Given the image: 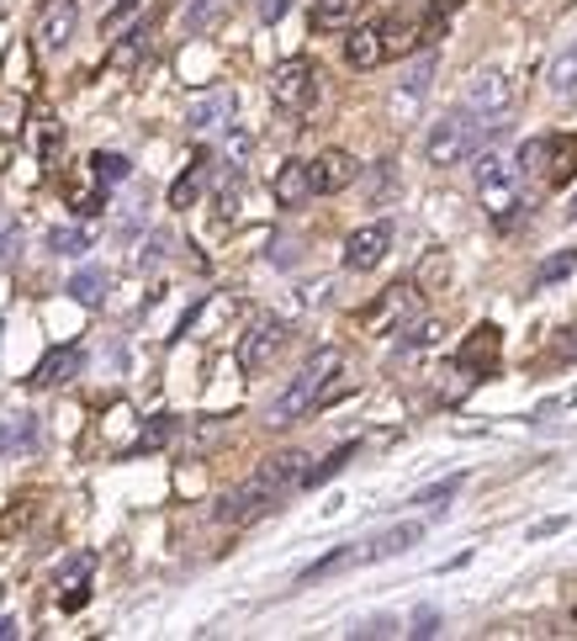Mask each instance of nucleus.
I'll return each instance as SVG.
<instances>
[{"mask_svg":"<svg viewBox=\"0 0 577 641\" xmlns=\"http://www.w3.org/2000/svg\"><path fill=\"white\" fill-rule=\"evenodd\" d=\"M339 350H318V356H307V367L281 387V397L271 403V425L281 429V425H297L307 408H318L324 403V393H329V382L339 376Z\"/></svg>","mask_w":577,"mask_h":641,"instance_id":"1","label":"nucleus"},{"mask_svg":"<svg viewBox=\"0 0 577 641\" xmlns=\"http://www.w3.org/2000/svg\"><path fill=\"white\" fill-rule=\"evenodd\" d=\"M472 181H477V202L483 213L498 223V228H514V217L524 213V191H519V170L504 159V154H477L472 165Z\"/></svg>","mask_w":577,"mask_h":641,"instance_id":"2","label":"nucleus"},{"mask_svg":"<svg viewBox=\"0 0 577 641\" xmlns=\"http://www.w3.org/2000/svg\"><path fill=\"white\" fill-rule=\"evenodd\" d=\"M504 123H472V112H451V117H440V123L429 127L425 138V154L429 165H461V159H472L477 154V144H483L487 133H498Z\"/></svg>","mask_w":577,"mask_h":641,"instance_id":"3","label":"nucleus"},{"mask_svg":"<svg viewBox=\"0 0 577 641\" xmlns=\"http://www.w3.org/2000/svg\"><path fill=\"white\" fill-rule=\"evenodd\" d=\"M271 95H275V106H286V112H307L313 95H318V64L313 59L275 64L271 69Z\"/></svg>","mask_w":577,"mask_h":641,"instance_id":"4","label":"nucleus"},{"mask_svg":"<svg viewBox=\"0 0 577 641\" xmlns=\"http://www.w3.org/2000/svg\"><path fill=\"white\" fill-rule=\"evenodd\" d=\"M275 504H281V493L254 472L249 483H239L234 493H223V498H217V519H223V525H244V519L265 515V509H275Z\"/></svg>","mask_w":577,"mask_h":641,"instance_id":"5","label":"nucleus"},{"mask_svg":"<svg viewBox=\"0 0 577 641\" xmlns=\"http://www.w3.org/2000/svg\"><path fill=\"white\" fill-rule=\"evenodd\" d=\"M414 297H419V286H414V281H397V286H387L376 303L365 307L361 324L371 335H397V329L408 324V313H414Z\"/></svg>","mask_w":577,"mask_h":641,"instance_id":"6","label":"nucleus"},{"mask_svg":"<svg viewBox=\"0 0 577 641\" xmlns=\"http://www.w3.org/2000/svg\"><path fill=\"white\" fill-rule=\"evenodd\" d=\"M281 345H286V324H281V318H254L239 339V367L244 371H265Z\"/></svg>","mask_w":577,"mask_h":641,"instance_id":"7","label":"nucleus"},{"mask_svg":"<svg viewBox=\"0 0 577 641\" xmlns=\"http://www.w3.org/2000/svg\"><path fill=\"white\" fill-rule=\"evenodd\" d=\"M393 249V228L387 223H365L344 239V271H376Z\"/></svg>","mask_w":577,"mask_h":641,"instance_id":"8","label":"nucleus"},{"mask_svg":"<svg viewBox=\"0 0 577 641\" xmlns=\"http://www.w3.org/2000/svg\"><path fill=\"white\" fill-rule=\"evenodd\" d=\"M509 101H514V86H509V75H498V69H477V75L466 80V112H477V117L509 112Z\"/></svg>","mask_w":577,"mask_h":641,"instance_id":"9","label":"nucleus"},{"mask_svg":"<svg viewBox=\"0 0 577 641\" xmlns=\"http://www.w3.org/2000/svg\"><path fill=\"white\" fill-rule=\"evenodd\" d=\"M355 176H361V165H355V154H344V149H324L318 159H307L313 196H335V191H344Z\"/></svg>","mask_w":577,"mask_h":641,"instance_id":"10","label":"nucleus"},{"mask_svg":"<svg viewBox=\"0 0 577 641\" xmlns=\"http://www.w3.org/2000/svg\"><path fill=\"white\" fill-rule=\"evenodd\" d=\"M80 27V5L75 0H48V11H43V22H37V48L43 54H64L69 48V37Z\"/></svg>","mask_w":577,"mask_h":641,"instance_id":"11","label":"nucleus"},{"mask_svg":"<svg viewBox=\"0 0 577 641\" xmlns=\"http://www.w3.org/2000/svg\"><path fill=\"white\" fill-rule=\"evenodd\" d=\"M445 16H434V22H414V16H393V22H376L382 27V54L387 59H403V54H414L419 43H429L434 32H440Z\"/></svg>","mask_w":577,"mask_h":641,"instance_id":"12","label":"nucleus"},{"mask_svg":"<svg viewBox=\"0 0 577 641\" xmlns=\"http://www.w3.org/2000/svg\"><path fill=\"white\" fill-rule=\"evenodd\" d=\"M419 541H425V525H419V519H403V525H393V530H382L376 541H365L361 562H387V556H403V551H414Z\"/></svg>","mask_w":577,"mask_h":641,"instance_id":"13","label":"nucleus"},{"mask_svg":"<svg viewBox=\"0 0 577 641\" xmlns=\"http://www.w3.org/2000/svg\"><path fill=\"white\" fill-rule=\"evenodd\" d=\"M80 350L75 345H59V350H48L43 361H37V371H32V387H64L69 376H80Z\"/></svg>","mask_w":577,"mask_h":641,"instance_id":"14","label":"nucleus"},{"mask_svg":"<svg viewBox=\"0 0 577 641\" xmlns=\"http://www.w3.org/2000/svg\"><path fill=\"white\" fill-rule=\"evenodd\" d=\"M498 345H504V339H498V329H493V324H477V329H472V339H466V345H461V371H493L498 367Z\"/></svg>","mask_w":577,"mask_h":641,"instance_id":"15","label":"nucleus"},{"mask_svg":"<svg viewBox=\"0 0 577 641\" xmlns=\"http://www.w3.org/2000/svg\"><path fill=\"white\" fill-rule=\"evenodd\" d=\"M260 477H265V483H271V488L281 493V498H286L292 488H303V477H307V457H303V451H281V457H271L265 466H260Z\"/></svg>","mask_w":577,"mask_h":641,"instance_id":"16","label":"nucleus"},{"mask_svg":"<svg viewBox=\"0 0 577 641\" xmlns=\"http://www.w3.org/2000/svg\"><path fill=\"white\" fill-rule=\"evenodd\" d=\"M91 573H95V556H75V562L59 573V605L64 610H80V605L91 599Z\"/></svg>","mask_w":577,"mask_h":641,"instance_id":"17","label":"nucleus"},{"mask_svg":"<svg viewBox=\"0 0 577 641\" xmlns=\"http://www.w3.org/2000/svg\"><path fill=\"white\" fill-rule=\"evenodd\" d=\"M307 196H313V181H307V159H286V165L275 170V202H281V207H303Z\"/></svg>","mask_w":577,"mask_h":641,"instance_id":"18","label":"nucleus"},{"mask_svg":"<svg viewBox=\"0 0 577 641\" xmlns=\"http://www.w3.org/2000/svg\"><path fill=\"white\" fill-rule=\"evenodd\" d=\"M37 446V419L32 414H5L0 419V457H27Z\"/></svg>","mask_w":577,"mask_h":641,"instance_id":"19","label":"nucleus"},{"mask_svg":"<svg viewBox=\"0 0 577 641\" xmlns=\"http://www.w3.org/2000/svg\"><path fill=\"white\" fill-rule=\"evenodd\" d=\"M382 59H387L382 54V27H355L344 37V64L350 69H376Z\"/></svg>","mask_w":577,"mask_h":641,"instance_id":"20","label":"nucleus"},{"mask_svg":"<svg viewBox=\"0 0 577 641\" xmlns=\"http://www.w3.org/2000/svg\"><path fill=\"white\" fill-rule=\"evenodd\" d=\"M234 117V91H207L191 101V112H185V123L191 127H223Z\"/></svg>","mask_w":577,"mask_h":641,"instance_id":"21","label":"nucleus"},{"mask_svg":"<svg viewBox=\"0 0 577 641\" xmlns=\"http://www.w3.org/2000/svg\"><path fill=\"white\" fill-rule=\"evenodd\" d=\"M365 11V0H313V32H344Z\"/></svg>","mask_w":577,"mask_h":641,"instance_id":"22","label":"nucleus"},{"mask_svg":"<svg viewBox=\"0 0 577 641\" xmlns=\"http://www.w3.org/2000/svg\"><path fill=\"white\" fill-rule=\"evenodd\" d=\"M541 176H546V185H567V181H573V176H577V138H573V144H567V138H551Z\"/></svg>","mask_w":577,"mask_h":641,"instance_id":"23","label":"nucleus"},{"mask_svg":"<svg viewBox=\"0 0 577 641\" xmlns=\"http://www.w3.org/2000/svg\"><path fill=\"white\" fill-rule=\"evenodd\" d=\"M207 176H213V159H207V154H196V159L185 165V176H181V181L170 185V207H191V202L202 196Z\"/></svg>","mask_w":577,"mask_h":641,"instance_id":"24","label":"nucleus"},{"mask_svg":"<svg viewBox=\"0 0 577 641\" xmlns=\"http://www.w3.org/2000/svg\"><path fill=\"white\" fill-rule=\"evenodd\" d=\"M228 16V0H185L181 5V27L185 32H213Z\"/></svg>","mask_w":577,"mask_h":641,"instance_id":"25","label":"nucleus"},{"mask_svg":"<svg viewBox=\"0 0 577 641\" xmlns=\"http://www.w3.org/2000/svg\"><path fill=\"white\" fill-rule=\"evenodd\" d=\"M361 562V547H335L329 556H318L313 567H303V583H318V578H335L344 567H355Z\"/></svg>","mask_w":577,"mask_h":641,"instance_id":"26","label":"nucleus"},{"mask_svg":"<svg viewBox=\"0 0 577 641\" xmlns=\"http://www.w3.org/2000/svg\"><path fill=\"white\" fill-rule=\"evenodd\" d=\"M403 335V350H434L440 339H445V324L440 318H419V324H408V329H397Z\"/></svg>","mask_w":577,"mask_h":641,"instance_id":"27","label":"nucleus"},{"mask_svg":"<svg viewBox=\"0 0 577 641\" xmlns=\"http://www.w3.org/2000/svg\"><path fill=\"white\" fill-rule=\"evenodd\" d=\"M350 457H355V446H335V451H329V457L318 461V466H307L303 488H318V483H329L335 472H344V466H350Z\"/></svg>","mask_w":577,"mask_h":641,"instance_id":"28","label":"nucleus"},{"mask_svg":"<svg viewBox=\"0 0 577 641\" xmlns=\"http://www.w3.org/2000/svg\"><path fill=\"white\" fill-rule=\"evenodd\" d=\"M69 292H75V303H86V307H101V297H106V271H80L75 281H69Z\"/></svg>","mask_w":577,"mask_h":641,"instance_id":"29","label":"nucleus"},{"mask_svg":"<svg viewBox=\"0 0 577 641\" xmlns=\"http://www.w3.org/2000/svg\"><path fill=\"white\" fill-rule=\"evenodd\" d=\"M32 515H37V498H16V504L0 515V541H16V536L32 525Z\"/></svg>","mask_w":577,"mask_h":641,"instance_id":"30","label":"nucleus"},{"mask_svg":"<svg viewBox=\"0 0 577 641\" xmlns=\"http://www.w3.org/2000/svg\"><path fill=\"white\" fill-rule=\"evenodd\" d=\"M551 91L577 95V48H567V54H556V59H551Z\"/></svg>","mask_w":577,"mask_h":641,"instance_id":"31","label":"nucleus"},{"mask_svg":"<svg viewBox=\"0 0 577 641\" xmlns=\"http://www.w3.org/2000/svg\"><path fill=\"white\" fill-rule=\"evenodd\" d=\"M91 176L101 185H117V181H127V176H133V165H127V159H122V154H91Z\"/></svg>","mask_w":577,"mask_h":641,"instance_id":"32","label":"nucleus"},{"mask_svg":"<svg viewBox=\"0 0 577 641\" xmlns=\"http://www.w3.org/2000/svg\"><path fill=\"white\" fill-rule=\"evenodd\" d=\"M37 159L43 165H59V154H64V127L54 123V117H37Z\"/></svg>","mask_w":577,"mask_h":641,"instance_id":"33","label":"nucleus"},{"mask_svg":"<svg viewBox=\"0 0 577 641\" xmlns=\"http://www.w3.org/2000/svg\"><path fill=\"white\" fill-rule=\"evenodd\" d=\"M451 275V260H445V249H429L425 260H419V275H414V286L425 292V286H440Z\"/></svg>","mask_w":577,"mask_h":641,"instance_id":"34","label":"nucleus"},{"mask_svg":"<svg viewBox=\"0 0 577 641\" xmlns=\"http://www.w3.org/2000/svg\"><path fill=\"white\" fill-rule=\"evenodd\" d=\"M48 249H54V255H86V249H91V234H86V228H54V234H48Z\"/></svg>","mask_w":577,"mask_h":641,"instance_id":"35","label":"nucleus"},{"mask_svg":"<svg viewBox=\"0 0 577 641\" xmlns=\"http://www.w3.org/2000/svg\"><path fill=\"white\" fill-rule=\"evenodd\" d=\"M170 435H176V419H170V414H159V419H154V425H144V435L133 440V451H159Z\"/></svg>","mask_w":577,"mask_h":641,"instance_id":"36","label":"nucleus"},{"mask_svg":"<svg viewBox=\"0 0 577 641\" xmlns=\"http://www.w3.org/2000/svg\"><path fill=\"white\" fill-rule=\"evenodd\" d=\"M546 144L551 138H524V144H519V159H514L519 176H535V170L546 165Z\"/></svg>","mask_w":577,"mask_h":641,"instance_id":"37","label":"nucleus"},{"mask_svg":"<svg viewBox=\"0 0 577 641\" xmlns=\"http://www.w3.org/2000/svg\"><path fill=\"white\" fill-rule=\"evenodd\" d=\"M577 271V249H562L556 260H546L541 271H535V286H551V281H562V275Z\"/></svg>","mask_w":577,"mask_h":641,"instance_id":"38","label":"nucleus"},{"mask_svg":"<svg viewBox=\"0 0 577 641\" xmlns=\"http://www.w3.org/2000/svg\"><path fill=\"white\" fill-rule=\"evenodd\" d=\"M144 37H149V27H133L127 37L117 43V54H112V69H127V64H138V54H144Z\"/></svg>","mask_w":577,"mask_h":641,"instance_id":"39","label":"nucleus"},{"mask_svg":"<svg viewBox=\"0 0 577 641\" xmlns=\"http://www.w3.org/2000/svg\"><path fill=\"white\" fill-rule=\"evenodd\" d=\"M456 488H461V477H445V483H434V488L414 493V504H425V509H445V504L456 498Z\"/></svg>","mask_w":577,"mask_h":641,"instance_id":"40","label":"nucleus"},{"mask_svg":"<svg viewBox=\"0 0 577 641\" xmlns=\"http://www.w3.org/2000/svg\"><path fill=\"white\" fill-rule=\"evenodd\" d=\"M429 75H434V54H425V59H419L414 69H408V91H414V95H425Z\"/></svg>","mask_w":577,"mask_h":641,"instance_id":"41","label":"nucleus"},{"mask_svg":"<svg viewBox=\"0 0 577 641\" xmlns=\"http://www.w3.org/2000/svg\"><path fill=\"white\" fill-rule=\"evenodd\" d=\"M69 202H75V213H80V217H95L101 207H106V196H101V191H75Z\"/></svg>","mask_w":577,"mask_h":641,"instance_id":"42","label":"nucleus"},{"mask_svg":"<svg viewBox=\"0 0 577 641\" xmlns=\"http://www.w3.org/2000/svg\"><path fill=\"white\" fill-rule=\"evenodd\" d=\"M408 637H440V610H419L414 615V631H408Z\"/></svg>","mask_w":577,"mask_h":641,"instance_id":"43","label":"nucleus"},{"mask_svg":"<svg viewBox=\"0 0 577 641\" xmlns=\"http://www.w3.org/2000/svg\"><path fill=\"white\" fill-rule=\"evenodd\" d=\"M292 11V0H260V22H281Z\"/></svg>","mask_w":577,"mask_h":641,"instance_id":"44","label":"nucleus"},{"mask_svg":"<svg viewBox=\"0 0 577 641\" xmlns=\"http://www.w3.org/2000/svg\"><path fill=\"white\" fill-rule=\"evenodd\" d=\"M0 260H16V223L0 228Z\"/></svg>","mask_w":577,"mask_h":641,"instance_id":"45","label":"nucleus"},{"mask_svg":"<svg viewBox=\"0 0 577 641\" xmlns=\"http://www.w3.org/2000/svg\"><path fill=\"white\" fill-rule=\"evenodd\" d=\"M456 5H461V0H429V11H434V16H451Z\"/></svg>","mask_w":577,"mask_h":641,"instance_id":"46","label":"nucleus"},{"mask_svg":"<svg viewBox=\"0 0 577 641\" xmlns=\"http://www.w3.org/2000/svg\"><path fill=\"white\" fill-rule=\"evenodd\" d=\"M133 5H138V0H117V11H112V22H122V16H127Z\"/></svg>","mask_w":577,"mask_h":641,"instance_id":"47","label":"nucleus"},{"mask_svg":"<svg viewBox=\"0 0 577 641\" xmlns=\"http://www.w3.org/2000/svg\"><path fill=\"white\" fill-rule=\"evenodd\" d=\"M0 637H16V620H0Z\"/></svg>","mask_w":577,"mask_h":641,"instance_id":"48","label":"nucleus"},{"mask_svg":"<svg viewBox=\"0 0 577 641\" xmlns=\"http://www.w3.org/2000/svg\"><path fill=\"white\" fill-rule=\"evenodd\" d=\"M567 213H573V217H577V196H573V207H567Z\"/></svg>","mask_w":577,"mask_h":641,"instance_id":"49","label":"nucleus"},{"mask_svg":"<svg viewBox=\"0 0 577 641\" xmlns=\"http://www.w3.org/2000/svg\"><path fill=\"white\" fill-rule=\"evenodd\" d=\"M0 5H5V0H0Z\"/></svg>","mask_w":577,"mask_h":641,"instance_id":"50","label":"nucleus"}]
</instances>
